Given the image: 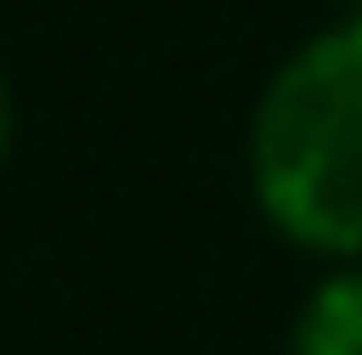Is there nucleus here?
Segmentation results:
<instances>
[{"mask_svg":"<svg viewBox=\"0 0 362 355\" xmlns=\"http://www.w3.org/2000/svg\"><path fill=\"white\" fill-rule=\"evenodd\" d=\"M8 126H15V111H8V82H0V149H8Z\"/></svg>","mask_w":362,"mask_h":355,"instance_id":"obj_3","label":"nucleus"},{"mask_svg":"<svg viewBox=\"0 0 362 355\" xmlns=\"http://www.w3.org/2000/svg\"><path fill=\"white\" fill-rule=\"evenodd\" d=\"M252 192L288 245L362 260V15L296 45L252 111Z\"/></svg>","mask_w":362,"mask_h":355,"instance_id":"obj_1","label":"nucleus"},{"mask_svg":"<svg viewBox=\"0 0 362 355\" xmlns=\"http://www.w3.org/2000/svg\"><path fill=\"white\" fill-rule=\"evenodd\" d=\"M288 355H362V260L310 289V303L296 311Z\"/></svg>","mask_w":362,"mask_h":355,"instance_id":"obj_2","label":"nucleus"}]
</instances>
